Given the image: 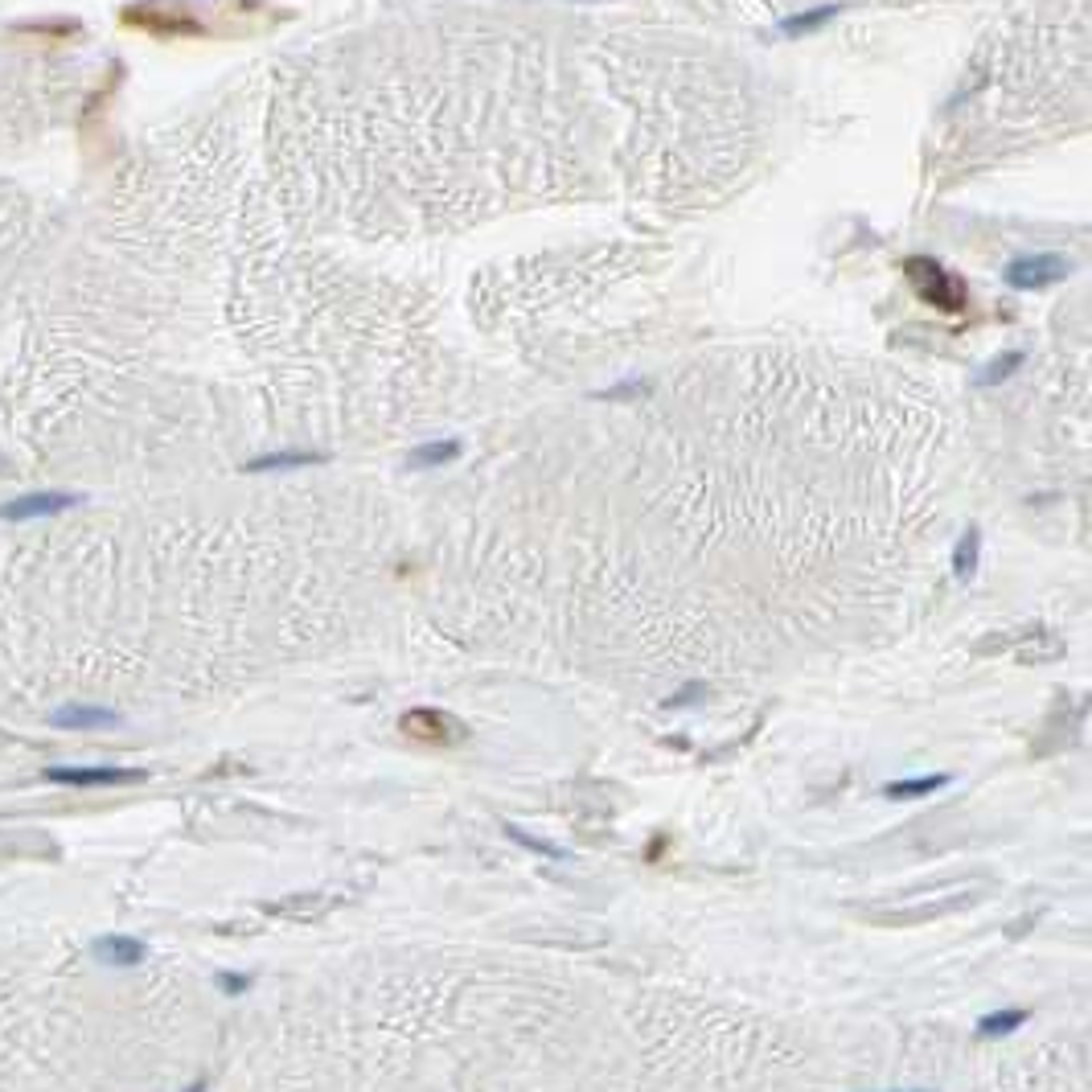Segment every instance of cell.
Wrapping results in <instances>:
<instances>
[{
    "label": "cell",
    "mask_w": 1092,
    "mask_h": 1092,
    "mask_svg": "<svg viewBox=\"0 0 1092 1092\" xmlns=\"http://www.w3.org/2000/svg\"><path fill=\"white\" fill-rule=\"evenodd\" d=\"M402 735H411V740H419V744L428 747H457L464 740V723L452 715H444V711H435V707H415V711H407L399 718Z\"/></svg>",
    "instance_id": "cell-1"
},
{
    "label": "cell",
    "mask_w": 1092,
    "mask_h": 1092,
    "mask_svg": "<svg viewBox=\"0 0 1092 1092\" xmlns=\"http://www.w3.org/2000/svg\"><path fill=\"white\" fill-rule=\"evenodd\" d=\"M46 776L66 789H115V784H136L144 773L115 768V764H83V768H50Z\"/></svg>",
    "instance_id": "cell-2"
},
{
    "label": "cell",
    "mask_w": 1092,
    "mask_h": 1092,
    "mask_svg": "<svg viewBox=\"0 0 1092 1092\" xmlns=\"http://www.w3.org/2000/svg\"><path fill=\"white\" fill-rule=\"evenodd\" d=\"M70 506H79V497H70V493H26V497L4 501V506H0V517H4V522H37V517L66 514Z\"/></svg>",
    "instance_id": "cell-3"
},
{
    "label": "cell",
    "mask_w": 1092,
    "mask_h": 1092,
    "mask_svg": "<svg viewBox=\"0 0 1092 1092\" xmlns=\"http://www.w3.org/2000/svg\"><path fill=\"white\" fill-rule=\"evenodd\" d=\"M977 895L974 891H957V895H948V899H937V904H916V908H895V912H871L875 924H883V928H908V924H924V920H937V916H948V912H957V908H965V904H974Z\"/></svg>",
    "instance_id": "cell-4"
},
{
    "label": "cell",
    "mask_w": 1092,
    "mask_h": 1092,
    "mask_svg": "<svg viewBox=\"0 0 1092 1092\" xmlns=\"http://www.w3.org/2000/svg\"><path fill=\"white\" fill-rule=\"evenodd\" d=\"M50 727L62 731H103V727H119V711L112 707H90V702H66L50 715Z\"/></svg>",
    "instance_id": "cell-5"
},
{
    "label": "cell",
    "mask_w": 1092,
    "mask_h": 1092,
    "mask_svg": "<svg viewBox=\"0 0 1092 1092\" xmlns=\"http://www.w3.org/2000/svg\"><path fill=\"white\" fill-rule=\"evenodd\" d=\"M95 957H99L103 965L128 970V965H140L144 957H148V948H144V941H136V937H99V941H95Z\"/></svg>",
    "instance_id": "cell-6"
},
{
    "label": "cell",
    "mask_w": 1092,
    "mask_h": 1092,
    "mask_svg": "<svg viewBox=\"0 0 1092 1092\" xmlns=\"http://www.w3.org/2000/svg\"><path fill=\"white\" fill-rule=\"evenodd\" d=\"M953 784V776L948 773H932V776H908V780H891L883 784V797L891 801H920V797H932V793H941Z\"/></svg>",
    "instance_id": "cell-7"
},
{
    "label": "cell",
    "mask_w": 1092,
    "mask_h": 1092,
    "mask_svg": "<svg viewBox=\"0 0 1092 1092\" xmlns=\"http://www.w3.org/2000/svg\"><path fill=\"white\" fill-rule=\"evenodd\" d=\"M1031 1014L1027 1010H998V1014H986L981 1023H977V1039H998V1035H1010V1031H1019L1023 1023H1027Z\"/></svg>",
    "instance_id": "cell-8"
},
{
    "label": "cell",
    "mask_w": 1092,
    "mask_h": 1092,
    "mask_svg": "<svg viewBox=\"0 0 1092 1092\" xmlns=\"http://www.w3.org/2000/svg\"><path fill=\"white\" fill-rule=\"evenodd\" d=\"M1056 276H1063L1060 263H1052V267H1039V263H1019V267L1010 271V280H1014V284H1031V287H1039L1043 280H1056Z\"/></svg>",
    "instance_id": "cell-9"
},
{
    "label": "cell",
    "mask_w": 1092,
    "mask_h": 1092,
    "mask_svg": "<svg viewBox=\"0 0 1092 1092\" xmlns=\"http://www.w3.org/2000/svg\"><path fill=\"white\" fill-rule=\"evenodd\" d=\"M953 567H957V575H961V579H970V575H974V567H977V530H970V534L957 543V559H953Z\"/></svg>",
    "instance_id": "cell-10"
},
{
    "label": "cell",
    "mask_w": 1092,
    "mask_h": 1092,
    "mask_svg": "<svg viewBox=\"0 0 1092 1092\" xmlns=\"http://www.w3.org/2000/svg\"><path fill=\"white\" fill-rule=\"evenodd\" d=\"M506 833H510V838H514V842H522V846H526V850H539V855H546V859H563V850H559V846H550V842H539V838H530V833H522V830H517V826H510V822H506Z\"/></svg>",
    "instance_id": "cell-11"
},
{
    "label": "cell",
    "mask_w": 1092,
    "mask_h": 1092,
    "mask_svg": "<svg viewBox=\"0 0 1092 1092\" xmlns=\"http://www.w3.org/2000/svg\"><path fill=\"white\" fill-rule=\"evenodd\" d=\"M698 694H707V686H702V682H686L682 690H674V694H669V698H665L661 707H665V711H669V707L678 711V707H690V702H694Z\"/></svg>",
    "instance_id": "cell-12"
},
{
    "label": "cell",
    "mask_w": 1092,
    "mask_h": 1092,
    "mask_svg": "<svg viewBox=\"0 0 1092 1092\" xmlns=\"http://www.w3.org/2000/svg\"><path fill=\"white\" fill-rule=\"evenodd\" d=\"M218 990L222 994H243V990H251V974H218Z\"/></svg>",
    "instance_id": "cell-13"
},
{
    "label": "cell",
    "mask_w": 1092,
    "mask_h": 1092,
    "mask_svg": "<svg viewBox=\"0 0 1092 1092\" xmlns=\"http://www.w3.org/2000/svg\"><path fill=\"white\" fill-rule=\"evenodd\" d=\"M185 1092H205V1085H201V1080H198V1085H189V1089H185Z\"/></svg>",
    "instance_id": "cell-14"
},
{
    "label": "cell",
    "mask_w": 1092,
    "mask_h": 1092,
    "mask_svg": "<svg viewBox=\"0 0 1092 1092\" xmlns=\"http://www.w3.org/2000/svg\"><path fill=\"white\" fill-rule=\"evenodd\" d=\"M891 1092H928V1089H891Z\"/></svg>",
    "instance_id": "cell-15"
}]
</instances>
